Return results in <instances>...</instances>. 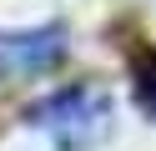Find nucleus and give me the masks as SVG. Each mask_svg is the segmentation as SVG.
<instances>
[{
  "mask_svg": "<svg viewBox=\"0 0 156 151\" xmlns=\"http://www.w3.org/2000/svg\"><path fill=\"white\" fill-rule=\"evenodd\" d=\"M116 106L101 86H66L30 106V126H41L55 141V151H96L111 136Z\"/></svg>",
  "mask_w": 156,
  "mask_h": 151,
  "instance_id": "f257e3e1",
  "label": "nucleus"
},
{
  "mask_svg": "<svg viewBox=\"0 0 156 151\" xmlns=\"http://www.w3.org/2000/svg\"><path fill=\"white\" fill-rule=\"evenodd\" d=\"M66 60V25L0 30V81H35Z\"/></svg>",
  "mask_w": 156,
  "mask_h": 151,
  "instance_id": "f03ea898",
  "label": "nucleus"
},
{
  "mask_svg": "<svg viewBox=\"0 0 156 151\" xmlns=\"http://www.w3.org/2000/svg\"><path fill=\"white\" fill-rule=\"evenodd\" d=\"M131 91H136V106L156 121V50L151 45L131 50Z\"/></svg>",
  "mask_w": 156,
  "mask_h": 151,
  "instance_id": "7ed1b4c3",
  "label": "nucleus"
}]
</instances>
